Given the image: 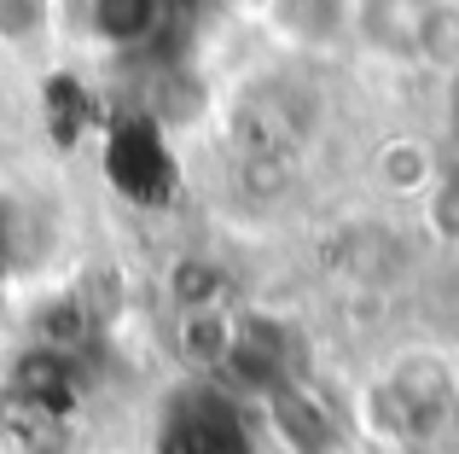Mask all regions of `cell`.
<instances>
[{
	"label": "cell",
	"mask_w": 459,
	"mask_h": 454,
	"mask_svg": "<svg viewBox=\"0 0 459 454\" xmlns=\"http://www.w3.org/2000/svg\"><path fill=\"white\" fill-rule=\"evenodd\" d=\"M105 170H111V187L134 205H163L175 193V158H169V140L152 117H128V123L111 128Z\"/></svg>",
	"instance_id": "6da1fadb"
},
{
	"label": "cell",
	"mask_w": 459,
	"mask_h": 454,
	"mask_svg": "<svg viewBox=\"0 0 459 454\" xmlns=\"http://www.w3.org/2000/svg\"><path fill=\"white\" fill-rule=\"evenodd\" d=\"M163 454H250L245 425L221 397H180L163 425Z\"/></svg>",
	"instance_id": "7a4b0ae2"
},
{
	"label": "cell",
	"mask_w": 459,
	"mask_h": 454,
	"mask_svg": "<svg viewBox=\"0 0 459 454\" xmlns=\"http://www.w3.org/2000/svg\"><path fill=\"white\" fill-rule=\"evenodd\" d=\"M6 385H12L18 414H58V420H65L76 390H82V373H76V355H58V350H41V344H35L30 355L12 362Z\"/></svg>",
	"instance_id": "3957f363"
},
{
	"label": "cell",
	"mask_w": 459,
	"mask_h": 454,
	"mask_svg": "<svg viewBox=\"0 0 459 454\" xmlns=\"http://www.w3.org/2000/svg\"><path fill=\"white\" fill-rule=\"evenodd\" d=\"M355 30L367 35L378 53H419L430 23V0H349Z\"/></svg>",
	"instance_id": "277c9868"
},
{
	"label": "cell",
	"mask_w": 459,
	"mask_h": 454,
	"mask_svg": "<svg viewBox=\"0 0 459 454\" xmlns=\"http://www.w3.org/2000/svg\"><path fill=\"white\" fill-rule=\"evenodd\" d=\"M268 414H273V432L285 437L297 454H325L332 449V414L297 385H280L268 397Z\"/></svg>",
	"instance_id": "5b68a950"
},
{
	"label": "cell",
	"mask_w": 459,
	"mask_h": 454,
	"mask_svg": "<svg viewBox=\"0 0 459 454\" xmlns=\"http://www.w3.org/2000/svg\"><path fill=\"white\" fill-rule=\"evenodd\" d=\"M88 23L105 47L128 53V47H146L163 23V0H88Z\"/></svg>",
	"instance_id": "8992f818"
},
{
	"label": "cell",
	"mask_w": 459,
	"mask_h": 454,
	"mask_svg": "<svg viewBox=\"0 0 459 454\" xmlns=\"http://www.w3.org/2000/svg\"><path fill=\"white\" fill-rule=\"evenodd\" d=\"M227 297H233V280H227L221 262L180 257L169 268V303H175V315H210V309H227Z\"/></svg>",
	"instance_id": "52a82bcc"
},
{
	"label": "cell",
	"mask_w": 459,
	"mask_h": 454,
	"mask_svg": "<svg viewBox=\"0 0 459 454\" xmlns=\"http://www.w3.org/2000/svg\"><path fill=\"white\" fill-rule=\"evenodd\" d=\"M93 327H100V320L82 303V292H65V297L35 309V344H41V350H58V355H76L82 344L93 338Z\"/></svg>",
	"instance_id": "ba28073f"
},
{
	"label": "cell",
	"mask_w": 459,
	"mask_h": 454,
	"mask_svg": "<svg viewBox=\"0 0 459 454\" xmlns=\"http://www.w3.org/2000/svg\"><path fill=\"white\" fill-rule=\"evenodd\" d=\"M273 23L303 47H325L343 23H355L349 0H273Z\"/></svg>",
	"instance_id": "9c48e42d"
},
{
	"label": "cell",
	"mask_w": 459,
	"mask_h": 454,
	"mask_svg": "<svg viewBox=\"0 0 459 454\" xmlns=\"http://www.w3.org/2000/svg\"><path fill=\"white\" fill-rule=\"evenodd\" d=\"M372 175L390 193H425V187H437V158H430L425 140H390L372 158Z\"/></svg>",
	"instance_id": "30bf717a"
},
{
	"label": "cell",
	"mask_w": 459,
	"mask_h": 454,
	"mask_svg": "<svg viewBox=\"0 0 459 454\" xmlns=\"http://www.w3.org/2000/svg\"><path fill=\"white\" fill-rule=\"evenodd\" d=\"M175 350H180V362H192V367H221L227 350H233V315H227V309L180 315L175 320Z\"/></svg>",
	"instance_id": "8fae6325"
},
{
	"label": "cell",
	"mask_w": 459,
	"mask_h": 454,
	"mask_svg": "<svg viewBox=\"0 0 459 454\" xmlns=\"http://www.w3.org/2000/svg\"><path fill=\"white\" fill-rule=\"evenodd\" d=\"M285 187H291V163H285V152H250V158L238 163V193H245V198H280Z\"/></svg>",
	"instance_id": "7c38bea8"
},
{
	"label": "cell",
	"mask_w": 459,
	"mask_h": 454,
	"mask_svg": "<svg viewBox=\"0 0 459 454\" xmlns=\"http://www.w3.org/2000/svg\"><path fill=\"white\" fill-rule=\"evenodd\" d=\"M47 35V0H0V47H35Z\"/></svg>",
	"instance_id": "4fadbf2b"
},
{
	"label": "cell",
	"mask_w": 459,
	"mask_h": 454,
	"mask_svg": "<svg viewBox=\"0 0 459 454\" xmlns=\"http://www.w3.org/2000/svg\"><path fill=\"white\" fill-rule=\"evenodd\" d=\"M430 222H437L442 239L459 245V181H437V187H430Z\"/></svg>",
	"instance_id": "5bb4252c"
},
{
	"label": "cell",
	"mask_w": 459,
	"mask_h": 454,
	"mask_svg": "<svg viewBox=\"0 0 459 454\" xmlns=\"http://www.w3.org/2000/svg\"><path fill=\"white\" fill-rule=\"evenodd\" d=\"M12 250H18V216H12V205H0V268L12 262Z\"/></svg>",
	"instance_id": "9a60e30c"
},
{
	"label": "cell",
	"mask_w": 459,
	"mask_h": 454,
	"mask_svg": "<svg viewBox=\"0 0 459 454\" xmlns=\"http://www.w3.org/2000/svg\"><path fill=\"white\" fill-rule=\"evenodd\" d=\"M448 117H454V135H459V82H454V105H448Z\"/></svg>",
	"instance_id": "2e32d148"
},
{
	"label": "cell",
	"mask_w": 459,
	"mask_h": 454,
	"mask_svg": "<svg viewBox=\"0 0 459 454\" xmlns=\"http://www.w3.org/2000/svg\"><path fill=\"white\" fill-rule=\"evenodd\" d=\"M0 379H6V362H0Z\"/></svg>",
	"instance_id": "e0dca14e"
}]
</instances>
